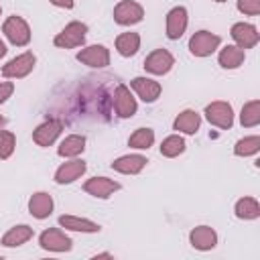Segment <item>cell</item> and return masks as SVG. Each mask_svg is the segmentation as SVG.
I'll list each match as a JSON object with an SVG mask.
<instances>
[{
	"label": "cell",
	"mask_w": 260,
	"mask_h": 260,
	"mask_svg": "<svg viewBox=\"0 0 260 260\" xmlns=\"http://www.w3.org/2000/svg\"><path fill=\"white\" fill-rule=\"evenodd\" d=\"M75 57H77L79 63H83L87 67H93V69H102V67H108L110 65V51L104 45L83 47Z\"/></svg>",
	"instance_id": "obj_8"
},
{
	"label": "cell",
	"mask_w": 260,
	"mask_h": 260,
	"mask_svg": "<svg viewBox=\"0 0 260 260\" xmlns=\"http://www.w3.org/2000/svg\"><path fill=\"white\" fill-rule=\"evenodd\" d=\"M39 244H41L43 250H49V252H69L71 246H73L71 238L63 230H59V228L45 230L39 236Z\"/></svg>",
	"instance_id": "obj_7"
},
{
	"label": "cell",
	"mask_w": 260,
	"mask_h": 260,
	"mask_svg": "<svg viewBox=\"0 0 260 260\" xmlns=\"http://www.w3.org/2000/svg\"><path fill=\"white\" fill-rule=\"evenodd\" d=\"M203 114H205L209 124H213V126H217L221 130H230L234 126V110H232V106L228 102H221V100L211 102V104L205 106Z\"/></svg>",
	"instance_id": "obj_5"
},
{
	"label": "cell",
	"mask_w": 260,
	"mask_h": 260,
	"mask_svg": "<svg viewBox=\"0 0 260 260\" xmlns=\"http://www.w3.org/2000/svg\"><path fill=\"white\" fill-rule=\"evenodd\" d=\"M114 110L120 118H132L138 110V104H136V98L132 95L130 87H126L124 83H120L114 91Z\"/></svg>",
	"instance_id": "obj_12"
},
{
	"label": "cell",
	"mask_w": 260,
	"mask_h": 260,
	"mask_svg": "<svg viewBox=\"0 0 260 260\" xmlns=\"http://www.w3.org/2000/svg\"><path fill=\"white\" fill-rule=\"evenodd\" d=\"M16 146V136L10 130H0V160L8 158L14 152Z\"/></svg>",
	"instance_id": "obj_31"
},
{
	"label": "cell",
	"mask_w": 260,
	"mask_h": 260,
	"mask_svg": "<svg viewBox=\"0 0 260 260\" xmlns=\"http://www.w3.org/2000/svg\"><path fill=\"white\" fill-rule=\"evenodd\" d=\"M30 238H32V228L26 225V223H20V225L10 228V230L2 236V246H4V248H16V246L26 244Z\"/></svg>",
	"instance_id": "obj_23"
},
{
	"label": "cell",
	"mask_w": 260,
	"mask_h": 260,
	"mask_svg": "<svg viewBox=\"0 0 260 260\" xmlns=\"http://www.w3.org/2000/svg\"><path fill=\"white\" fill-rule=\"evenodd\" d=\"M146 162L148 160L142 154H124V156H118L112 162V169L122 173V175H138L146 167Z\"/></svg>",
	"instance_id": "obj_19"
},
{
	"label": "cell",
	"mask_w": 260,
	"mask_h": 260,
	"mask_svg": "<svg viewBox=\"0 0 260 260\" xmlns=\"http://www.w3.org/2000/svg\"><path fill=\"white\" fill-rule=\"evenodd\" d=\"M130 87H132V89L136 91V95H138L142 102H146V104L156 102V100L160 98V91H162L160 83L154 81V79H150V77H134V79L130 81Z\"/></svg>",
	"instance_id": "obj_14"
},
{
	"label": "cell",
	"mask_w": 260,
	"mask_h": 260,
	"mask_svg": "<svg viewBox=\"0 0 260 260\" xmlns=\"http://www.w3.org/2000/svg\"><path fill=\"white\" fill-rule=\"evenodd\" d=\"M219 45H221V37L209 30H197L189 39V51L195 57H209L219 49Z\"/></svg>",
	"instance_id": "obj_3"
},
{
	"label": "cell",
	"mask_w": 260,
	"mask_h": 260,
	"mask_svg": "<svg viewBox=\"0 0 260 260\" xmlns=\"http://www.w3.org/2000/svg\"><path fill=\"white\" fill-rule=\"evenodd\" d=\"M236 8H238L242 14L256 16V14H260V0H238V2H236Z\"/></svg>",
	"instance_id": "obj_32"
},
{
	"label": "cell",
	"mask_w": 260,
	"mask_h": 260,
	"mask_svg": "<svg viewBox=\"0 0 260 260\" xmlns=\"http://www.w3.org/2000/svg\"><path fill=\"white\" fill-rule=\"evenodd\" d=\"M35 63H37L35 53H32V51H24V53L16 55L14 59H10V61L2 67V75H4L6 79H22V77H26V75L32 71Z\"/></svg>",
	"instance_id": "obj_4"
},
{
	"label": "cell",
	"mask_w": 260,
	"mask_h": 260,
	"mask_svg": "<svg viewBox=\"0 0 260 260\" xmlns=\"http://www.w3.org/2000/svg\"><path fill=\"white\" fill-rule=\"evenodd\" d=\"M189 242L195 250L199 252H207V250H213L215 244H217V234L213 228L209 225H197L189 232Z\"/></svg>",
	"instance_id": "obj_16"
},
{
	"label": "cell",
	"mask_w": 260,
	"mask_h": 260,
	"mask_svg": "<svg viewBox=\"0 0 260 260\" xmlns=\"http://www.w3.org/2000/svg\"><path fill=\"white\" fill-rule=\"evenodd\" d=\"M85 35H87V24L81 20H71L53 39V43L59 49H75V47H81L85 43Z\"/></svg>",
	"instance_id": "obj_1"
},
{
	"label": "cell",
	"mask_w": 260,
	"mask_h": 260,
	"mask_svg": "<svg viewBox=\"0 0 260 260\" xmlns=\"http://www.w3.org/2000/svg\"><path fill=\"white\" fill-rule=\"evenodd\" d=\"M0 14H2V8H0Z\"/></svg>",
	"instance_id": "obj_39"
},
{
	"label": "cell",
	"mask_w": 260,
	"mask_h": 260,
	"mask_svg": "<svg viewBox=\"0 0 260 260\" xmlns=\"http://www.w3.org/2000/svg\"><path fill=\"white\" fill-rule=\"evenodd\" d=\"M246 59V51L236 47V45H225L219 55H217V61L223 69H238Z\"/></svg>",
	"instance_id": "obj_24"
},
{
	"label": "cell",
	"mask_w": 260,
	"mask_h": 260,
	"mask_svg": "<svg viewBox=\"0 0 260 260\" xmlns=\"http://www.w3.org/2000/svg\"><path fill=\"white\" fill-rule=\"evenodd\" d=\"M201 126V116L195 110H183L177 114L175 122H173V130L183 132V134H195Z\"/></svg>",
	"instance_id": "obj_22"
},
{
	"label": "cell",
	"mask_w": 260,
	"mask_h": 260,
	"mask_svg": "<svg viewBox=\"0 0 260 260\" xmlns=\"http://www.w3.org/2000/svg\"><path fill=\"white\" fill-rule=\"evenodd\" d=\"M173 65H175V57L167 49H154L144 59V69L152 75H165L173 69Z\"/></svg>",
	"instance_id": "obj_9"
},
{
	"label": "cell",
	"mask_w": 260,
	"mask_h": 260,
	"mask_svg": "<svg viewBox=\"0 0 260 260\" xmlns=\"http://www.w3.org/2000/svg\"><path fill=\"white\" fill-rule=\"evenodd\" d=\"M87 165L81 160V158H69L65 160L57 171H55V183L59 185H69L73 181H77L83 173H85Z\"/></svg>",
	"instance_id": "obj_15"
},
{
	"label": "cell",
	"mask_w": 260,
	"mask_h": 260,
	"mask_svg": "<svg viewBox=\"0 0 260 260\" xmlns=\"http://www.w3.org/2000/svg\"><path fill=\"white\" fill-rule=\"evenodd\" d=\"M61 130H63L61 120H47V122H43V124H39V126L35 128L32 140H35L39 146H51V144L59 138Z\"/></svg>",
	"instance_id": "obj_17"
},
{
	"label": "cell",
	"mask_w": 260,
	"mask_h": 260,
	"mask_svg": "<svg viewBox=\"0 0 260 260\" xmlns=\"http://www.w3.org/2000/svg\"><path fill=\"white\" fill-rule=\"evenodd\" d=\"M4 126H6V118H4V116H0V130H2Z\"/></svg>",
	"instance_id": "obj_37"
},
{
	"label": "cell",
	"mask_w": 260,
	"mask_h": 260,
	"mask_svg": "<svg viewBox=\"0 0 260 260\" xmlns=\"http://www.w3.org/2000/svg\"><path fill=\"white\" fill-rule=\"evenodd\" d=\"M230 35H232L236 47H240V49H244V51L256 47L258 41H260L258 28H256L254 24H250V22H236V24L232 26Z\"/></svg>",
	"instance_id": "obj_11"
},
{
	"label": "cell",
	"mask_w": 260,
	"mask_h": 260,
	"mask_svg": "<svg viewBox=\"0 0 260 260\" xmlns=\"http://www.w3.org/2000/svg\"><path fill=\"white\" fill-rule=\"evenodd\" d=\"M28 213L37 219H45L53 213V197L45 191H37L28 199Z\"/></svg>",
	"instance_id": "obj_18"
},
{
	"label": "cell",
	"mask_w": 260,
	"mask_h": 260,
	"mask_svg": "<svg viewBox=\"0 0 260 260\" xmlns=\"http://www.w3.org/2000/svg\"><path fill=\"white\" fill-rule=\"evenodd\" d=\"M152 144H154V130L150 128H136L128 138V146L136 150H146Z\"/></svg>",
	"instance_id": "obj_28"
},
{
	"label": "cell",
	"mask_w": 260,
	"mask_h": 260,
	"mask_svg": "<svg viewBox=\"0 0 260 260\" xmlns=\"http://www.w3.org/2000/svg\"><path fill=\"white\" fill-rule=\"evenodd\" d=\"M53 6H59V8H67L71 10L73 8V0H49Z\"/></svg>",
	"instance_id": "obj_34"
},
{
	"label": "cell",
	"mask_w": 260,
	"mask_h": 260,
	"mask_svg": "<svg viewBox=\"0 0 260 260\" xmlns=\"http://www.w3.org/2000/svg\"><path fill=\"white\" fill-rule=\"evenodd\" d=\"M4 55H6V45H4V41L0 39V59H2Z\"/></svg>",
	"instance_id": "obj_35"
},
{
	"label": "cell",
	"mask_w": 260,
	"mask_h": 260,
	"mask_svg": "<svg viewBox=\"0 0 260 260\" xmlns=\"http://www.w3.org/2000/svg\"><path fill=\"white\" fill-rule=\"evenodd\" d=\"M140 49V35L138 32H122L116 37V51L122 57H132Z\"/></svg>",
	"instance_id": "obj_25"
},
{
	"label": "cell",
	"mask_w": 260,
	"mask_h": 260,
	"mask_svg": "<svg viewBox=\"0 0 260 260\" xmlns=\"http://www.w3.org/2000/svg\"><path fill=\"white\" fill-rule=\"evenodd\" d=\"M213 2H225V0H213Z\"/></svg>",
	"instance_id": "obj_38"
},
{
	"label": "cell",
	"mask_w": 260,
	"mask_h": 260,
	"mask_svg": "<svg viewBox=\"0 0 260 260\" xmlns=\"http://www.w3.org/2000/svg\"><path fill=\"white\" fill-rule=\"evenodd\" d=\"M240 124L244 128H254L260 124V100H250L240 112Z\"/></svg>",
	"instance_id": "obj_27"
},
{
	"label": "cell",
	"mask_w": 260,
	"mask_h": 260,
	"mask_svg": "<svg viewBox=\"0 0 260 260\" xmlns=\"http://www.w3.org/2000/svg\"><path fill=\"white\" fill-rule=\"evenodd\" d=\"M2 32L14 47H24L30 43V26L22 16H8L2 24Z\"/></svg>",
	"instance_id": "obj_2"
},
{
	"label": "cell",
	"mask_w": 260,
	"mask_h": 260,
	"mask_svg": "<svg viewBox=\"0 0 260 260\" xmlns=\"http://www.w3.org/2000/svg\"><path fill=\"white\" fill-rule=\"evenodd\" d=\"M181 152H185V138L179 134H171L160 142V154L167 158H175Z\"/></svg>",
	"instance_id": "obj_29"
},
{
	"label": "cell",
	"mask_w": 260,
	"mask_h": 260,
	"mask_svg": "<svg viewBox=\"0 0 260 260\" xmlns=\"http://www.w3.org/2000/svg\"><path fill=\"white\" fill-rule=\"evenodd\" d=\"M187 24H189V14H187V8L185 6H175L167 12V37L171 41H177L183 37V32L187 30Z\"/></svg>",
	"instance_id": "obj_10"
},
{
	"label": "cell",
	"mask_w": 260,
	"mask_h": 260,
	"mask_svg": "<svg viewBox=\"0 0 260 260\" xmlns=\"http://www.w3.org/2000/svg\"><path fill=\"white\" fill-rule=\"evenodd\" d=\"M14 91V83L12 81H0V104H4Z\"/></svg>",
	"instance_id": "obj_33"
},
{
	"label": "cell",
	"mask_w": 260,
	"mask_h": 260,
	"mask_svg": "<svg viewBox=\"0 0 260 260\" xmlns=\"http://www.w3.org/2000/svg\"><path fill=\"white\" fill-rule=\"evenodd\" d=\"M120 189H122V185L114 179H108V177H91L83 183V191L98 197V199H108L110 195H114Z\"/></svg>",
	"instance_id": "obj_13"
},
{
	"label": "cell",
	"mask_w": 260,
	"mask_h": 260,
	"mask_svg": "<svg viewBox=\"0 0 260 260\" xmlns=\"http://www.w3.org/2000/svg\"><path fill=\"white\" fill-rule=\"evenodd\" d=\"M234 213L238 219H258L260 217V203L254 197H242L236 201Z\"/></svg>",
	"instance_id": "obj_26"
},
{
	"label": "cell",
	"mask_w": 260,
	"mask_h": 260,
	"mask_svg": "<svg viewBox=\"0 0 260 260\" xmlns=\"http://www.w3.org/2000/svg\"><path fill=\"white\" fill-rule=\"evenodd\" d=\"M93 258H112V254L110 252H102V254H95Z\"/></svg>",
	"instance_id": "obj_36"
},
{
	"label": "cell",
	"mask_w": 260,
	"mask_h": 260,
	"mask_svg": "<svg viewBox=\"0 0 260 260\" xmlns=\"http://www.w3.org/2000/svg\"><path fill=\"white\" fill-rule=\"evenodd\" d=\"M260 150V136H244L234 144V154L236 156H252Z\"/></svg>",
	"instance_id": "obj_30"
},
{
	"label": "cell",
	"mask_w": 260,
	"mask_h": 260,
	"mask_svg": "<svg viewBox=\"0 0 260 260\" xmlns=\"http://www.w3.org/2000/svg\"><path fill=\"white\" fill-rule=\"evenodd\" d=\"M85 150V136L83 134H69L57 146V154L63 158H77Z\"/></svg>",
	"instance_id": "obj_20"
},
{
	"label": "cell",
	"mask_w": 260,
	"mask_h": 260,
	"mask_svg": "<svg viewBox=\"0 0 260 260\" xmlns=\"http://www.w3.org/2000/svg\"><path fill=\"white\" fill-rule=\"evenodd\" d=\"M144 18V8L136 0H120L114 6V20L122 26L136 24Z\"/></svg>",
	"instance_id": "obj_6"
},
{
	"label": "cell",
	"mask_w": 260,
	"mask_h": 260,
	"mask_svg": "<svg viewBox=\"0 0 260 260\" xmlns=\"http://www.w3.org/2000/svg\"><path fill=\"white\" fill-rule=\"evenodd\" d=\"M59 225L69 232H81V234H98L100 232V223H95L87 217H77V215H61Z\"/></svg>",
	"instance_id": "obj_21"
}]
</instances>
